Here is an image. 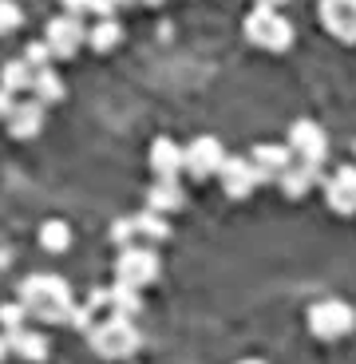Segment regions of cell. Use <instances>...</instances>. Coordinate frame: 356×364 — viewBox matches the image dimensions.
Listing matches in <instances>:
<instances>
[{
  "label": "cell",
  "mask_w": 356,
  "mask_h": 364,
  "mask_svg": "<svg viewBox=\"0 0 356 364\" xmlns=\"http://www.w3.org/2000/svg\"><path fill=\"white\" fill-rule=\"evenodd\" d=\"M20 305H24L28 317H40L48 325H60V321H72V289L64 285V277L44 273V277H28L20 285Z\"/></svg>",
  "instance_id": "obj_1"
},
{
  "label": "cell",
  "mask_w": 356,
  "mask_h": 364,
  "mask_svg": "<svg viewBox=\"0 0 356 364\" xmlns=\"http://www.w3.org/2000/svg\"><path fill=\"white\" fill-rule=\"evenodd\" d=\"M87 341H92V348L103 360H123V356H131L139 348V333L127 317H107L99 325H92L87 328Z\"/></svg>",
  "instance_id": "obj_2"
},
{
  "label": "cell",
  "mask_w": 356,
  "mask_h": 364,
  "mask_svg": "<svg viewBox=\"0 0 356 364\" xmlns=\"http://www.w3.org/2000/svg\"><path fill=\"white\" fill-rule=\"evenodd\" d=\"M246 36H249V44L265 48V52H285L293 44V24L277 9H261L257 4L246 16Z\"/></svg>",
  "instance_id": "obj_3"
},
{
  "label": "cell",
  "mask_w": 356,
  "mask_h": 364,
  "mask_svg": "<svg viewBox=\"0 0 356 364\" xmlns=\"http://www.w3.org/2000/svg\"><path fill=\"white\" fill-rule=\"evenodd\" d=\"M352 325H356V313H352V305H345V301H320V305L309 309V328H313V337H320V341L348 337Z\"/></svg>",
  "instance_id": "obj_4"
},
{
  "label": "cell",
  "mask_w": 356,
  "mask_h": 364,
  "mask_svg": "<svg viewBox=\"0 0 356 364\" xmlns=\"http://www.w3.org/2000/svg\"><path fill=\"white\" fill-rule=\"evenodd\" d=\"M115 277L119 285H131V289L151 285L158 277V254L151 246H123V254L115 262Z\"/></svg>",
  "instance_id": "obj_5"
},
{
  "label": "cell",
  "mask_w": 356,
  "mask_h": 364,
  "mask_svg": "<svg viewBox=\"0 0 356 364\" xmlns=\"http://www.w3.org/2000/svg\"><path fill=\"white\" fill-rule=\"evenodd\" d=\"M111 234H115L119 246H135V242H163V237H171V226H166V214L143 210L135 218H119Z\"/></svg>",
  "instance_id": "obj_6"
},
{
  "label": "cell",
  "mask_w": 356,
  "mask_h": 364,
  "mask_svg": "<svg viewBox=\"0 0 356 364\" xmlns=\"http://www.w3.org/2000/svg\"><path fill=\"white\" fill-rule=\"evenodd\" d=\"M222 159H226V151H222L218 139H214V135H198L183 151V171H190L194 178H210V174H218Z\"/></svg>",
  "instance_id": "obj_7"
},
{
  "label": "cell",
  "mask_w": 356,
  "mask_h": 364,
  "mask_svg": "<svg viewBox=\"0 0 356 364\" xmlns=\"http://www.w3.org/2000/svg\"><path fill=\"white\" fill-rule=\"evenodd\" d=\"M325 151H329V139H325V131H320L317 123H309V119H297V123L289 127V155H297L301 163L320 166Z\"/></svg>",
  "instance_id": "obj_8"
},
{
  "label": "cell",
  "mask_w": 356,
  "mask_h": 364,
  "mask_svg": "<svg viewBox=\"0 0 356 364\" xmlns=\"http://www.w3.org/2000/svg\"><path fill=\"white\" fill-rule=\"evenodd\" d=\"M83 32H87V28L80 24V16H55L52 24H48V32H44V44H48L52 55L72 60V55L83 48Z\"/></svg>",
  "instance_id": "obj_9"
},
{
  "label": "cell",
  "mask_w": 356,
  "mask_h": 364,
  "mask_svg": "<svg viewBox=\"0 0 356 364\" xmlns=\"http://www.w3.org/2000/svg\"><path fill=\"white\" fill-rule=\"evenodd\" d=\"M320 24L337 40L356 44V0H320Z\"/></svg>",
  "instance_id": "obj_10"
},
{
  "label": "cell",
  "mask_w": 356,
  "mask_h": 364,
  "mask_svg": "<svg viewBox=\"0 0 356 364\" xmlns=\"http://www.w3.org/2000/svg\"><path fill=\"white\" fill-rule=\"evenodd\" d=\"M289 163H293L289 146H277V143H261V146H254V155H249V166H254L257 182H277Z\"/></svg>",
  "instance_id": "obj_11"
},
{
  "label": "cell",
  "mask_w": 356,
  "mask_h": 364,
  "mask_svg": "<svg viewBox=\"0 0 356 364\" xmlns=\"http://www.w3.org/2000/svg\"><path fill=\"white\" fill-rule=\"evenodd\" d=\"M325 198L337 214H356V166H340L329 182H325Z\"/></svg>",
  "instance_id": "obj_12"
},
{
  "label": "cell",
  "mask_w": 356,
  "mask_h": 364,
  "mask_svg": "<svg viewBox=\"0 0 356 364\" xmlns=\"http://www.w3.org/2000/svg\"><path fill=\"white\" fill-rule=\"evenodd\" d=\"M218 174H222V186H226L230 198H246L257 186V174H254V166H249V159H222Z\"/></svg>",
  "instance_id": "obj_13"
},
{
  "label": "cell",
  "mask_w": 356,
  "mask_h": 364,
  "mask_svg": "<svg viewBox=\"0 0 356 364\" xmlns=\"http://www.w3.org/2000/svg\"><path fill=\"white\" fill-rule=\"evenodd\" d=\"M4 119H9V131L16 139H32V135H40V127H44V107H40L36 100L32 103H12Z\"/></svg>",
  "instance_id": "obj_14"
},
{
  "label": "cell",
  "mask_w": 356,
  "mask_h": 364,
  "mask_svg": "<svg viewBox=\"0 0 356 364\" xmlns=\"http://www.w3.org/2000/svg\"><path fill=\"white\" fill-rule=\"evenodd\" d=\"M151 171L158 178H178V171H183V146L174 143V139H155L151 143Z\"/></svg>",
  "instance_id": "obj_15"
},
{
  "label": "cell",
  "mask_w": 356,
  "mask_h": 364,
  "mask_svg": "<svg viewBox=\"0 0 356 364\" xmlns=\"http://www.w3.org/2000/svg\"><path fill=\"white\" fill-rule=\"evenodd\" d=\"M277 182H281V191L289 194V198H305V194H309V186L317 182V166L301 163V159H293V163L281 171V178H277Z\"/></svg>",
  "instance_id": "obj_16"
},
{
  "label": "cell",
  "mask_w": 356,
  "mask_h": 364,
  "mask_svg": "<svg viewBox=\"0 0 356 364\" xmlns=\"http://www.w3.org/2000/svg\"><path fill=\"white\" fill-rule=\"evenodd\" d=\"M183 206V186L174 178H158L151 191H146V210H155V214H171V210Z\"/></svg>",
  "instance_id": "obj_17"
},
{
  "label": "cell",
  "mask_w": 356,
  "mask_h": 364,
  "mask_svg": "<svg viewBox=\"0 0 356 364\" xmlns=\"http://www.w3.org/2000/svg\"><path fill=\"white\" fill-rule=\"evenodd\" d=\"M4 341H9V348H12V353H20L24 360H48V341L40 337V333H32V328L20 325V328H12Z\"/></svg>",
  "instance_id": "obj_18"
},
{
  "label": "cell",
  "mask_w": 356,
  "mask_h": 364,
  "mask_svg": "<svg viewBox=\"0 0 356 364\" xmlns=\"http://www.w3.org/2000/svg\"><path fill=\"white\" fill-rule=\"evenodd\" d=\"M28 87L36 91V103H55V100H64V80L55 75V68H36Z\"/></svg>",
  "instance_id": "obj_19"
},
{
  "label": "cell",
  "mask_w": 356,
  "mask_h": 364,
  "mask_svg": "<svg viewBox=\"0 0 356 364\" xmlns=\"http://www.w3.org/2000/svg\"><path fill=\"white\" fill-rule=\"evenodd\" d=\"M83 40H87L95 52H111V48L123 40V28L115 24V16H99V24H95L92 32H83Z\"/></svg>",
  "instance_id": "obj_20"
},
{
  "label": "cell",
  "mask_w": 356,
  "mask_h": 364,
  "mask_svg": "<svg viewBox=\"0 0 356 364\" xmlns=\"http://www.w3.org/2000/svg\"><path fill=\"white\" fill-rule=\"evenodd\" d=\"M40 246L48 250V254H64L68 246H72V230H68V222L52 218L40 226Z\"/></svg>",
  "instance_id": "obj_21"
},
{
  "label": "cell",
  "mask_w": 356,
  "mask_h": 364,
  "mask_svg": "<svg viewBox=\"0 0 356 364\" xmlns=\"http://www.w3.org/2000/svg\"><path fill=\"white\" fill-rule=\"evenodd\" d=\"M0 83H4V91L16 95V91H24L28 83H32V68H28L24 60H16V64H9L4 72H0Z\"/></svg>",
  "instance_id": "obj_22"
},
{
  "label": "cell",
  "mask_w": 356,
  "mask_h": 364,
  "mask_svg": "<svg viewBox=\"0 0 356 364\" xmlns=\"http://www.w3.org/2000/svg\"><path fill=\"white\" fill-rule=\"evenodd\" d=\"M12 28H20V9L12 0H0V36L12 32Z\"/></svg>",
  "instance_id": "obj_23"
},
{
  "label": "cell",
  "mask_w": 356,
  "mask_h": 364,
  "mask_svg": "<svg viewBox=\"0 0 356 364\" xmlns=\"http://www.w3.org/2000/svg\"><path fill=\"white\" fill-rule=\"evenodd\" d=\"M28 68H52V52H48V44H28Z\"/></svg>",
  "instance_id": "obj_24"
},
{
  "label": "cell",
  "mask_w": 356,
  "mask_h": 364,
  "mask_svg": "<svg viewBox=\"0 0 356 364\" xmlns=\"http://www.w3.org/2000/svg\"><path fill=\"white\" fill-rule=\"evenodd\" d=\"M24 317H28L24 305H0V321H4V328H9V333L24 325Z\"/></svg>",
  "instance_id": "obj_25"
},
{
  "label": "cell",
  "mask_w": 356,
  "mask_h": 364,
  "mask_svg": "<svg viewBox=\"0 0 356 364\" xmlns=\"http://www.w3.org/2000/svg\"><path fill=\"white\" fill-rule=\"evenodd\" d=\"M64 9H68V16H80V12L92 9V0H64Z\"/></svg>",
  "instance_id": "obj_26"
},
{
  "label": "cell",
  "mask_w": 356,
  "mask_h": 364,
  "mask_svg": "<svg viewBox=\"0 0 356 364\" xmlns=\"http://www.w3.org/2000/svg\"><path fill=\"white\" fill-rule=\"evenodd\" d=\"M261 9H281V4H289V0H257Z\"/></svg>",
  "instance_id": "obj_27"
},
{
  "label": "cell",
  "mask_w": 356,
  "mask_h": 364,
  "mask_svg": "<svg viewBox=\"0 0 356 364\" xmlns=\"http://www.w3.org/2000/svg\"><path fill=\"white\" fill-rule=\"evenodd\" d=\"M0 356H9V341L0 337Z\"/></svg>",
  "instance_id": "obj_28"
},
{
  "label": "cell",
  "mask_w": 356,
  "mask_h": 364,
  "mask_svg": "<svg viewBox=\"0 0 356 364\" xmlns=\"http://www.w3.org/2000/svg\"><path fill=\"white\" fill-rule=\"evenodd\" d=\"M4 265H9V254H4V250H0V269H4Z\"/></svg>",
  "instance_id": "obj_29"
},
{
  "label": "cell",
  "mask_w": 356,
  "mask_h": 364,
  "mask_svg": "<svg viewBox=\"0 0 356 364\" xmlns=\"http://www.w3.org/2000/svg\"><path fill=\"white\" fill-rule=\"evenodd\" d=\"M143 4H163V0H143Z\"/></svg>",
  "instance_id": "obj_30"
},
{
  "label": "cell",
  "mask_w": 356,
  "mask_h": 364,
  "mask_svg": "<svg viewBox=\"0 0 356 364\" xmlns=\"http://www.w3.org/2000/svg\"><path fill=\"white\" fill-rule=\"evenodd\" d=\"M242 364H265V360H242Z\"/></svg>",
  "instance_id": "obj_31"
},
{
  "label": "cell",
  "mask_w": 356,
  "mask_h": 364,
  "mask_svg": "<svg viewBox=\"0 0 356 364\" xmlns=\"http://www.w3.org/2000/svg\"><path fill=\"white\" fill-rule=\"evenodd\" d=\"M352 155H356V143H352Z\"/></svg>",
  "instance_id": "obj_32"
}]
</instances>
